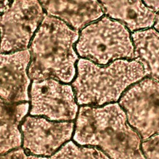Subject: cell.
Listing matches in <instances>:
<instances>
[{"label":"cell","instance_id":"1","mask_svg":"<svg viewBox=\"0 0 159 159\" xmlns=\"http://www.w3.org/2000/svg\"><path fill=\"white\" fill-rule=\"evenodd\" d=\"M76 119L73 139L78 145L96 147L111 159H145L142 140L119 104L81 106Z\"/></svg>","mask_w":159,"mask_h":159},{"label":"cell","instance_id":"2","mask_svg":"<svg viewBox=\"0 0 159 159\" xmlns=\"http://www.w3.org/2000/svg\"><path fill=\"white\" fill-rule=\"evenodd\" d=\"M78 37V30L46 15L28 47L30 61L27 73L31 81L52 78L64 83L72 82L79 60L74 48Z\"/></svg>","mask_w":159,"mask_h":159},{"label":"cell","instance_id":"3","mask_svg":"<svg viewBox=\"0 0 159 159\" xmlns=\"http://www.w3.org/2000/svg\"><path fill=\"white\" fill-rule=\"evenodd\" d=\"M71 82L76 101L81 106H101L115 102L132 84L147 76L136 60H117L106 65L80 58Z\"/></svg>","mask_w":159,"mask_h":159},{"label":"cell","instance_id":"4","mask_svg":"<svg viewBox=\"0 0 159 159\" xmlns=\"http://www.w3.org/2000/svg\"><path fill=\"white\" fill-rule=\"evenodd\" d=\"M75 48L82 58L100 65L117 60L134 59V44L128 29L106 16L81 30Z\"/></svg>","mask_w":159,"mask_h":159},{"label":"cell","instance_id":"5","mask_svg":"<svg viewBox=\"0 0 159 159\" xmlns=\"http://www.w3.org/2000/svg\"><path fill=\"white\" fill-rule=\"evenodd\" d=\"M119 105L129 125L144 141L159 134V83L145 76L122 94Z\"/></svg>","mask_w":159,"mask_h":159},{"label":"cell","instance_id":"6","mask_svg":"<svg viewBox=\"0 0 159 159\" xmlns=\"http://www.w3.org/2000/svg\"><path fill=\"white\" fill-rule=\"evenodd\" d=\"M45 16L39 0H12L0 14V52L27 49Z\"/></svg>","mask_w":159,"mask_h":159},{"label":"cell","instance_id":"7","mask_svg":"<svg viewBox=\"0 0 159 159\" xmlns=\"http://www.w3.org/2000/svg\"><path fill=\"white\" fill-rule=\"evenodd\" d=\"M29 114L53 121H72L78 106L71 85L50 78L32 81L29 88Z\"/></svg>","mask_w":159,"mask_h":159},{"label":"cell","instance_id":"8","mask_svg":"<svg viewBox=\"0 0 159 159\" xmlns=\"http://www.w3.org/2000/svg\"><path fill=\"white\" fill-rule=\"evenodd\" d=\"M75 126L73 121H53L42 116H27L20 126L22 148L29 154L51 157L71 139Z\"/></svg>","mask_w":159,"mask_h":159},{"label":"cell","instance_id":"9","mask_svg":"<svg viewBox=\"0 0 159 159\" xmlns=\"http://www.w3.org/2000/svg\"><path fill=\"white\" fill-rule=\"evenodd\" d=\"M30 61L28 49L0 52V98L11 103L29 101L32 82L27 70Z\"/></svg>","mask_w":159,"mask_h":159},{"label":"cell","instance_id":"10","mask_svg":"<svg viewBox=\"0 0 159 159\" xmlns=\"http://www.w3.org/2000/svg\"><path fill=\"white\" fill-rule=\"evenodd\" d=\"M46 15L57 17L79 30L101 18L102 8L98 0H39Z\"/></svg>","mask_w":159,"mask_h":159},{"label":"cell","instance_id":"11","mask_svg":"<svg viewBox=\"0 0 159 159\" xmlns=\"http://www.w3.org/2000/svg\"><path fill=\"white\" fill-rule=\"evenodd\" d=\"M106 16L124 24L132 32L150 28L155 13L142 0H98Z\"/></svg>","mask_w":159,"mask_h":159},{"label":"cell","instance_id":"12","mask_svg":"<svg viewBox=\"0 0 159 159\" xmlns=\"http://www.w3.org/2000/svg\"><path fill=\"white\" fill-rule=\"evenodd\" d=\"M29 108V101L11 103L0 98V155L21 147L20 126Z\"/></svg>","mask_w":159,"mask_h":159},{"label":"cell","instance_id":"13","mask_svg":"<svg viewBox=\"0 0 159 159\" xmlns=\"http://www.w3.org/2000/svg\"><path fill=\"white\" fill-rule=\"evenodd\" d=\"M134 59L143 67L147 76L159 83V33L154 29L134 32Z\"/></svg>","mask_w":159,"mask_h":159},{"label":"cell","instance_id":"14","mask_svg":"<svg viewBox=\"0 0 159 159\" xmlns=\"http://www.w3.org/2000/svg\"><path fill=\"white\" fill-rule=\"evenodd\" d=\"M50 159H111L96 147L80 145L72 140L65 143Z\"/></svg>","mask_w":159,"mask_h":159},{"label":"cell","instance_id":"15","mask_svg":"<svg viewBox=\"0 0 159 159\" xmlns=\"http://www.w3.org/2000/svg\"><path fill=\"white\" fill-rule=\"evenodd\" d=\"M141 147L145 159H159V134L142 141Z\"/></svg>","mask_w":159,"mask_h":159},{"label":"cell","instance_id":"16","mask_svg":"<svg viewBox=\"0 0 159 159\" xmlns=\"http://www.w3.org/2000/svg\"><path fill=\"white\" fill-rule=\"evenodd\" d=\"M0 159H50V157L37 156L25 153L24 150L20 147L0 155Z\"/></svg>","mask_w":159,"mask_h":159},{"label":"cell","instance_id":"17","mask_svg":"<svg viewBox=\"0 0 159 159\" xmlns=\"http://www.w3.org/2000/svg\"><path fill=\"white\" fill-rule=\"evenodd\" d=\"M143 3L150 10L157 12L159 9V0H142Z\"/></svg>","mask_w":159,"mask_h":159},{"label":"cell","instance_id":"18","mask_svg":"<svg viewBox=\"0 0 159 159\" xmlns=\"http://www.w3.org/2000/svg\"><path fill=\"white\" fill-rule=\"evenodd\" d=\"M11 2V0H0V14L9 7Z\"/></svg>","mask_w":159,"mask_h":159},{"label":"cell","instance_id":"19","mask_svg":"<svg viewBox=\"0 0 159 159\" xmlns=\"http://www.w3.org/2000/svg\"><path fill=\"white\" fill-rule=\"evenodd\" d=\"M152 26L153 27V29L157 32L159 33V9L155 13L154 22H153Z\"/></svg>","mask_w":159,"mask_h":159}]
</instances>
